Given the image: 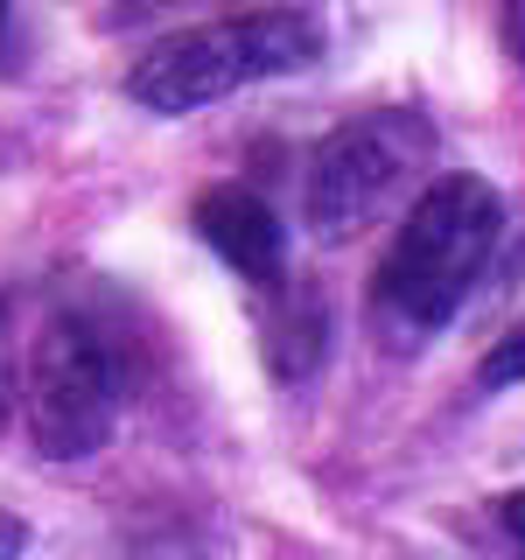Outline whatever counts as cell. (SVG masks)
I'll use <instances>...</instances> for the list:
<instances>
[{"label":"cell","mask_w":525,"mask_h":560,"mask_svg":"<svg viewBox=\"0 0 525 560\" xmlns=\"http://www.w3.org/2000/svg\"><path fill=\"white\" fill-rule=\"evenodd\" d=\"M197 232H203V245L238 280H259V288H273V280H280V259H288V224H280L273 210L253 197V189H238V183L203 189V197H197Z\"/></svg>","instance_id":"5"},{"label":"cell","mask_w":525,"mask_h":560,"mask_svg":"<svg viewBox=\"0 0 525 560\" xmlns=\"http://www.w3.org/2000/svg\"><path fill=\"white\" fill-rule=\"evenodd\" d=\"M0 337H8V308H0ZM8 407H14V378H8V343H0V428H8Z\"/></svg>","instance_id":"8"},{"label":"cell","mask_w":525,"mask_h":560,"mask_svg":"<svg viewBox=\"0 0 525 560\" xmlns=\"http://www.w3.org/2000/svg\"><path fill=\"white\" fill-rule=\"evenodd\" d=\"M504 203L483 175H442L428 183L407 210L393 238V259H385V308L399 315L407 329H442L463 294L477 288L490 245H498Z\"/></svg>","instance_id":"2"},{"label":"cell","mask_w":525,"mask_h":560,"mask_svg":"<svg viewBox=\"0 0 525 560\" xmlns=\"http://www.w3.org/2000/svg\"><path fill=\"white\" fill-rule=\"evenodd\" d=\"M477 385L483 393H504V385H525V315L490 343V358L477 364Z\"/></svg>","instance_id":"6"},{"label":"cell","mask_w":525,"mask_h":560,"mask_svg":"<svg viewBox=\"0 0 525 560\" xmlns=\"http://www.w3.org/2000/svg\"><path fill=\"white\" fill-rule=\"evenodd\" d=\"M0 22H8V0H0Z\"/></svg>","instance_id":"11"},{"label":"cell","mask_w":525,"mask_h":560,"mask_svg":"<svg viewBox=\"0 0 525 560\" xmlns=\"http://www.w3.org/2000/svg\"><path fill=\"white\" fill-rule=\"evenodd\" d=\"M119 420L113 358L78 315H49L28 350V434L49 463H84Z\"/></svg>","instance_id":"4"},{"label":"cell","mask_w":525,"mask_h":560,"mask_svg":"<svg viewBox=\"0 0 525 560\" xmlns=\"http://www.w3.org/2000/svg\"><path fill=\"white\" fill-rule=\"evenodd\" d=\"M323 57V22L302 8H259L238 14V22H210L162 43L154 57L133 63L127 98L148 105V113H197L210 98H232L245 84L267 78H294Z\"/></svg>","instance_id":"1"},{"label":"cell","mask_w":525,"mask_h":560,"mask_svg":"<svg viewBox=\"0 0 525 560\" xmlns=\"http://www.w3.org/2000/svg\"><path fill=\"white\" fill-rule=\"evenodd\" d=\"M504 35H512V57L525 63V0H504Z\"/></svg>","instance_id":"7"},{"label":"cell","mask_w":525,"mask_h":560,"mask_svg":"<svg viewBox=\"0 0 525 560\" xmlns=\"http://www.w3.org/2000/svg\"><path fill=\"white\" fill-rule=\"evenodd\" d=\"M428 148H434V133L413 113H372V119L337 127L308 162V197H302L308 232L323 245L358 238L393 203V189L428 162Z\"/></svg>","instance_id":"3"},{"label":"cell","mask_w":525,"mask_h":560,"mask_svg":"<svg viewBox=\"0 0 525 560\" xmlns=\"http://www.w3.org/2000/svg\"><path fill=\"white\" fill-rule=\"evenodd\" d=\"M28 547V525L22 518H8V512H0V553H22Z\"/></svg>","instance_id":"9"},{"label":"cell","mask_w":525,"mask_h":560,"mask_svg":"<svg viewBox=\"0 0 525 560\" xmlns=\"http://www.w3.org/2000/svg\"><path fill=\"white\" fill-rule=\"evenodd\" d=\"M504 525L525 539V490H512V498H504Z\"/></svg>","instance_id":"10"}]
</instances>
